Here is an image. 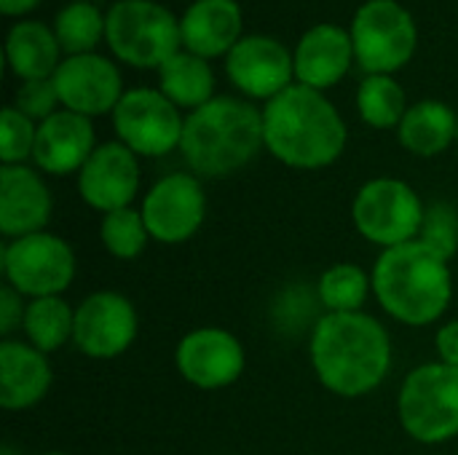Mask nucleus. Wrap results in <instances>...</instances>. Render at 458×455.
Wrapping results in <instances>:
<instances>
[{"label":"nucleus","mask_w":458,"mask_h":455,"mask_svg":"<svg viewBox=\"0 0 458 455\" xmlns=\"http://www.w3.org/2000/svg\"><path fill=\"white\" fill-rule=\"evenodd\" d=\"M309 354L319 383L344 400L376 392L392 367L386 327L362 311L322 316L311 333Z\"/></svg>","instance_id":"1"},{"label":"nucleus","mask_w":458,"mask_h":455,"mask_svg":"<svg viewBox=\"0 0 458 455\" xmlns=\"http://www.w3.org/2000/svg\"><path fill=\"white\" fill-rule=\"evenodd\" d=\"M266 147L293 169H322L341 158L346 123L322 91L303 83L268 99L263 110Z\"/></svg>","instance_id":"2"},{"label":"nucleus","mask_w":458,"mask_h":455,"mask_svg":"<svg viewBox=\"0 0 458 455\" xmlns=\"http://www.w3.org/2000/svg\"><path fill=\"white\" fill-rule=\"evenodd\" d=\"M370 279L381 308L408 327L435 324L454 298L451 260L419 239L384 249Z\"/></svg>","instance_id":"3"},{"label":"nucleus","mask_w":458,"mask_h":455,"mask_svg":"<svg viewBox=\"0 0 458 455\" xmlns=\"http://www.w3.org/2000/svg\"><path fill=\"white\" fill-rule=\"evenodd\" d=\"M263 139V113L233 97H215L185 118L180 150L201 177H228L244 169Z\"/></svg>","instance_id":"4"},{"label":"nucleus","mask_w":458,"mask_h":455,"mask_svg":"<svg viewBox=\"0 0 458 455\" xmlns=\"http://www.w3.org/2000/svg\"><path fill=\"white\" fill-rule=\"evenodd\" d=\"M397 416L416 442L440 445L458 437V367L429 362L408 373L397 397Z\"/></svg>","instance_id":"5"},{"label":"nucleus","mask_w":458,"mask_h":455,"mask_svg":"<svg viewBox=\"0 0 458 455\" xmlns=\"http://www.w3.org/2000/svg\"><path fill=\"white\" fill-rule=\"evenodd\" d=\"M427 206L419 193L394 177H376L360 188L352 204V220L362 239L381 249L416 241Z\"/></svg>","instance_id":"6"},{"label":"nucleus","mask_w":458,"mask_h":455,"mask_svg":"<svg viewBox=\"0 0 458 455\" xmlns=\"http://www.w3.org/2000/svg\"><path fill=\"white\" fill-rule=\"evenodd\" d=\"M105 35L113 54L134 67H161L182 43L174 16L150 0L115 3L107 13Z\"/></svg>","instance_id":"7"},{"label":"nucleus","mask_w":458,"mask_h":455,"mask_svg":"<svg viewBox=\"0 0 458 455\" xmlns=\"http://www.w3.org/2000/svg\"><path fill=\"white\" fill-rule=\"evenodd\" d=\"M0 265L5 284L30 300L62 295L75 279L72 247L46 231L8 241Z\"/></svg>","instance_id":"8"},{"label":"nucleus","mask_w":458,"mask_h":455,"mask_svg":"<svg viewBox=\"0 0 458 455\" xmlns=\"http://www.w3.org/2000/svg\"><path fill=\"white\" fill-rule=\"evenodd\" d=\"M352 43L370 75H389L413 56L416 21L394 0H370L354 16Z\"/></svg>","instance_id":"9"},{"label":"nucleus","mask_w":458,"mask_h":455,"mask_svg":"<svg viewBox=\"0 0 458 455\" xmlns=\"http://www.w3.org/2000/svg\"><path fill=\"white\" fill-rule=\"evenodd\" d=\"M118 139L140 156H166L180 147L185 121L177 105L153 88L126 91L113 110Z\"/></svg>","instance_id":"10"},{"label":"nucleus","mask_w":458,"mask_h":455,"mask_svg":"<svg viewBox=\"0 0 458 455\" xmlns=\"http://www.w3.org/2000/svg\"><path fill=\"white\" fill-rule=\"evenodd\" d=\"M140 212L153 241L185 244L204 225L207 193L193 174H166L148 190Z\"/></svg>","instance_id":"11"},{"label":"nucleus","mask_w":458,"mask_h":455,"mask_svg":"<svg viewBox=\"0 0 458 455\" xmlns=\"http://www.w3.org/2000/svg\"><path fill=\"white\" fill-rule=\"evenodd\" d=\"M134 303L121 292H94L75 308L72 343L91 359H115L126 354L137 338Z\"/></svg>","instance_id":"12"},{"label":"nucleus","mask_w":458,"mask_h":455,"mask_svg":"<svg viewBox=\"0 0 458 455\" xmlns=\"http://www.w3.org/2000/svg\"><path fill=\"white\" fill-rule=\"evenodd\" d=\"M244 362L247 357L239 338L223 327H199L188 333L174 351L180 375L201 392H217L236 383L244 373Z\"/></svg>","instance_id":"13"},{"label":"nucleus","mask_w":458,"mask_h":455,"mask_svg":"<svg viewBox=\"0 0 458 455\" xmlns=\"http://www.w3.org/2000/svg\"><path fill=\"white\" fill-rule=\"evenodd\" d=\"M137 190H140L137 153H131L123 142L99 145L78 172L81 198L102 215L131 206Z\"/></svg>","instance_id":"14"},{"label":"nucleus","mask_w":458,"mask_h":455,"mask_svg":"<svg viewBox=\"0 0 458 455\" xmlns=\"http://www.w3.org/2000/svg\"><path fill=\"white\" fill-rule=\"evenodd\" d=\"M51 78L59 102L86 118L115 110L123 97L118 70L97 54L67 56Z\"/></svg>","instance_id":"15"},{"label":"nucleus","mask_w":458,"mask_h":455,"mask_svg":"<svg viewBox=\"0 0 458 455\" xmlns=\"http://www.w3.org/2000/svg\"><path fill=\"white\" fill-rule=\"evenodd\" d=\"M225 67L236 88L258 99H274L276 94L290 88L295 59L279 40L250 35L231 48Z\"/></svg>","instance_id":"16"},{"label":"nucleus","mask_w":458,"mask_h":455,"mask_svg":"<svg viewBox=\"0 0 458 455\" xmlns=\"http://www.w3.org/2000/svg\"><path fill=\"white\" fill-rule=\"evenodd\" d=\"M51 193L46 182L24 164L0 169V233L21 239L40 233L51 220Z\"/></svg>","instance_id":"17"},{"label":"nucleus","mask_w":458,"mask_h":455,"mask_svg":"<svg viewBox=\"0 0 458 455\" xmlns=\"http://www.w3.org/2000/svg\"><path fill=\"white\" fill-rule=\"evenodd\" d=\"M94 150L97 147H94L91 121L72 110H62L38 126L32 161L46 174L62 177V174L81 172Z\"/></svg>","instance_id":"18"},{"label":"nucleus","mask_w":458,"mask_h":455,"mask_svg":"<svg viewBox=\"0 0 458 455\" xmlns=\"http://www.w3.org/2000/svg\"><path fill=\"white\" fill-rule=\"evenodd\" d=\"M54 373L43 351L21 341L0 343V405L19 413L35 408L51 389Z\"/></svg>","instance_id":"19"},{"label":"nucleus","mask_w":458,"mask_h":455,"mask_svg":"<svg viewBox=\"0 0 458 455\" xmlns=\"http://www.w3.org/2000/svg\"><path fill=\"white\" fill-rule=\"evenodd\" d=\"M354 56L352 35L335 24H317L311 27L295 51V75L309 88H327L335 86L344 72L349 70Z\"/></svg>","instance_id":"20"},{"label":"nucleus","mask_w":458,"mask_h":455,"mask_svg":"<svg viewBox=\"0 0 458 455\" xmlns=\"http://www.w3.org/2000/svg\"><path fill=\"white\" fill-rule=\"evenodd\" d=\"M180 32L188 51L201 59L231 54L242 40V11L236 0H196L185 11Z\"/></svg>","instance_id":"21"},{"label":"nucleus","mask_w":458,"mask_h":455,"mask_svg":"<svg viewBox=\"0 0 458 455\" xmlns=\"http://www.w3.org/2000/svg\"><path fill=\"white\" fill-rule=\"evenodd\" d=\"M397 134L405 150L429 158L443 153L454 142V137H458V118L445 102L424 99L408 107L403 123L397 126Z\"/></svg>","instance_id":"22"},{"label":"nucleus","mask_w":458,"mask_h":455,"mask_svg":"<svg viewBox=\"0 0 458 455\" xmlns=\"http://www.w3.org/2000/svg\"><path fill=\"white\" fill-rule=\"evenodd\" d=\"M59 40L40 21H21L8 32L5 56L11 70L24 80L51 78L56 72Z\"/></svg>","instance_id":"23"},{"label":"nucleus","mask_w":458,"mask_h":455,"mask_svg":"<svg viewBox=\"0 0 458 455\" xmlns=\"http://www.w3.org/2000/svg\"><path fill=\"white\" fill-rule=\"evenodd\" d=\"M158 72H161V94L172 99L174 105L199 110L201 105L212 99L215 75L207 59L191 51H177L172 59H166L158 67Z\"/></svg>","instance_id":"24"},{"label":"nucleus","mask_w":458,"mask_h":455,"mask_svg":"<svg viewBox=\"0 0 458 455\" xmlns=\"http://www.w3.org/2000/svg\"><path fill=\"white\" fill-rule=\"evenodd\" d=\"M21 330H24L30 346H35L43 354H54L67 341H72L75 308H70L59 295L35 298V300L27 303Z\"/></svg>","instance_id":"25"},{"label":"nucleus","mask_w":458,"mask_h":455,"mask_svg":"<svg viewBox=\"0 0 458 455\" xmlns=\"http://www.w3.org/2000/svg\"><path fill=\"white\" fill-rule=\"evenodd\" d=\"M373 290V279L357 263H335L330 265L319 284V300L330 314H357L362 311L368 295Z\"/></svg>","instance_id":"26"},{"label":"nucleus","mask_w":458,"mask_h":455,"mask_svg":"<svg viewBox=\"0 0 458 455\" xmlns=\"http://www.w3.org/2000/svg\"><path fill=\"white\" fill-rule=\"evenodd\" d=\"M357 107L365 123L373 129H392L400 126L408 105H405V91L397 80L389 75H370L360 83L357 91Z\"/></svg>","instance_id":"27"},{"label":"nucleus","mask_w":458,"mask_h":455,"mask_svg":"<svg viewBox=\"0 0 458 455\" xmlns=\"http://www.w3.org/2000/svg\"><path fill=\"white\" fill-rule=\"evenodd\" d=\"M99 239H102V247L113 257H118V260H137L145 252V247L150 241V233H148V225L142 220V212L126 206V209L102 215Z\"/></svg>","instance_id":"28"},{"label":"nucleus","mask_w":458,"mask_h":455,"mask_svg":"<svg viewBox=\"0 0 458 455\" xmlns=\"http://www.w3.org/2000/svg\"><path fill=\"white\" fill-rule=\"evenodd\" d=\"M105 24L107 19H102L99 8L91 3H72L56 16V40L72 56L89 54L99 43Z\"/></svg>","instance_id":"29"},{"label":"nucleus","mask_w":458,"mask_h":455,"mask_svg":"<svg viewBox=\"0 0 458 455\" xmlns=\"http://www.w3.org/2000/svg\"><path fill=\"white\" fill-rule=\"evenodd\" d=\"M35 137H38V126H32V121L24 113H19L16 107H5L3 110V131H0L3 166L24 164V158H30L35 150Z\"/></svg>","instance_id":"30"},{"label":"nucleus","mask_w":458,"mask_h":455,"mask_svg":"<svg viewBox=\"0 0 458 455\" xmlns=\"http://www.w3.org/2000/svg\"><path fill=\"white\" fill-rule=\"evenodd\" d=\"M419 241H424L427 247H432L435 252H440L445 260H451L458 252L456 206L443 204V201L427 206V215H424V225H421Z\"/></svg>","instance_id":"31"},{"label":"nucleus","mask_w":458,"mask_h":455,"mask_svg":"<svg viewBox=\"0 0 458 455\" xmlns=\"http://www.w3.org/2000/svg\"><path fill=\"white\" fill-rule=\"evenodd\" d=\"M59 102L54 78H38V80H24L16 91L13 107L24 113L30 121H46L54 115V107Z\"/></svg>","instance_id":"32"},{"label":"nucleus","mask_w":458,"mask_h":455,"mask_svg":"<svg viewBox=\"0 0 458 455\" xmlns=\"http://www.w3.org/2000/svg\"><path fill=\"white\" fill-rule=\"evenodd\" d=\"M24 311H27L24 298H21L13 287L3 284V290H0V335H3L5 341H8V335H11L13 330L21 327Z\"/></svg>","instance_id":"33"},{"label":"nucleus","mask_w":458,"mask_h":455,"mask_svg":"<svg viewBox=\"0 0 458 455\" xmlns=\"http://www.w3.org/2000/svg\"><path fill=\"white\" fill-rule=\"evenodd\" d=\"M435 346H437V354H440V362L458 367V319L443 324L437 330V338H435Z\"/></svg>","instance_id":"34"},{"label":"nucleus","mask_w":458,"mask_h":455,"mask_svg":"<svg viewBox=\"0 0 458 455\" xmlns=\"http://www.w3.org/2000/svg\"><path fill=\"white\" fill-rule=\"evenodd\" d=\"M40 0H0V5H3V11L8 13V16H13V13H24V11H30V8H35Z\"/></svg>","instance_id":"35"},{"label":"nucleus","mask_w":458,"mask_h":455,"mask_svg":"<svg viewBox=\"0 0 458 455\" xmlns=\"http://www.w3.org/2000/svg\"><path fill=\"white\" fill-rule=\"evenodd\" d=\"M0 455H19V451L11 448V445H3V448H0Z\"/></svg>","instance_id":"36"},{"label":"nucleus","mask_w":458,"mask_h":455,"mask_svg":"<svg viewBox=\"0 0 458 455\" xmlns=\"http://www.w3.org/2000/svg\"><path fill=\"white\" fill-rule=\"evenodd\" d=\"M43 455H70V453H59V451H51V453H43Z\"/></svg>","instance_id":"37"},{"label":"nucleus","mask_w":458,"mask_h":455,"mask_svg":"<svg viewBox=\"0 0 458 455\" xmlns=\"http://www.w3.org/2000/svg\"><path fill=\"white\" fill-rule=\"evenodd\" d=\"M75 3H86V0H75Z\"/></svg>","instance_id":"38"}]
</instances>
